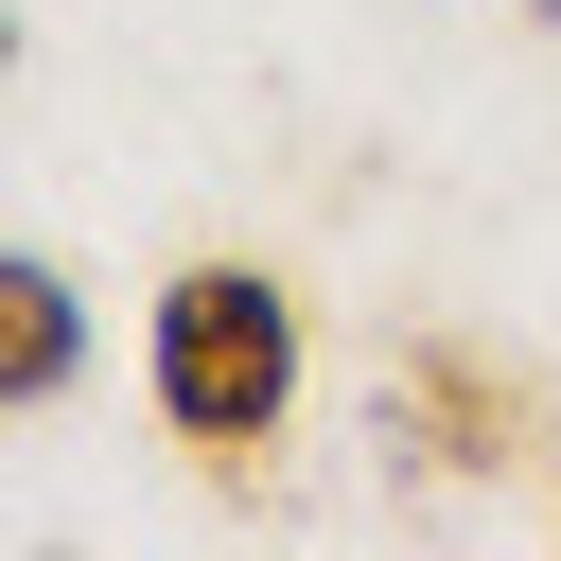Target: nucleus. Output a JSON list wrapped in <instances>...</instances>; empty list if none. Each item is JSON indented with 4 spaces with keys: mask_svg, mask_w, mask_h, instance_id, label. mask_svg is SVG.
I'll use <instances>...</instances> for the list:
<instances>
[{
    "mask_svg": "<svg viewBox=\"0 0 561 561\" xmlns=\"http://www.w3.org/2000/svg\"><path fill=\"white\" fill-rule=\"evenodd\" d=\"M526 18H543V35H561V0H526Z\"/></svg>",
    "mask_w": 561,
    "mask_h": 561,
    "instance_id": "obj_4",
    "label": "nucleus"
},
{
    "mask_svg": "<svg viewBox=\"0 0 561 561\" xmlns=\"http://www.w3.org/2000/svg\"><path fill=\"white\" fill-rule=\"evenodd\" d=\"M70 386H88V280L53 245H0V421L70 403Z\"/></svg>",
    "mask_w": 561,
    "mask_h": 561,
    "instance_id": "obj_2",
    "label": "nucleus"
},
{
    "mask_svg": "<svg viewBox=\"0 0 561 561\" xmlns=\"http://www.w3.org/2000/svg\"><path fill=\"white\" fill-rule=\"evenodd\" d=\"M0 88H18V0H0Z\"/></svg>",
    "mask_w": 561,
    "mask_h": 561,
    "instance_id": "obj_3",
    "label": "nucleus"
},
{
    "mask_svg": "<svg viewBox=\"0 0 561 561\" xmlns=\"http://www.w3.org/2000/svg\"><path fill=\"white\" fill-rule=\"evenodd\" d=\"M140 386L193 456H263L298 421V280L280 263H175L140 316Z\"/></svg>",
    "mask_w": 561,
    "mask_h": 561,
    "instance_id": "obj_1",
    "label": "nucleus"
}]
</instances>
